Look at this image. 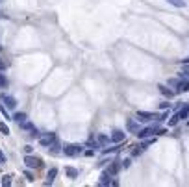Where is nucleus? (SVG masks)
<instances>
[{"label": "nucleus", "instance_id": "nucleus-1", "mask_svg": "<svg viewBox=\"0 0 189 187\" xmlns=\"http://www.w3.org/2000/svg\"><path fill=\"white\" fill-rule=\"evenodd\" d=\"M159 121V115L152 111H137V122H150V121Z\"/></svg>", "mask_w": 189, "mask_h": 187}, {"label": "nucleus", "instance_id": "nucleus-2", "mask_svg": "<svg viewBox=\"0 0 189 187\" xmlns=\"http://www.w3.org/2000/svg\"><path fill=\"white\" fill-rule=\"evenodd\" d=\"M24 165H26L28 169H39V167H43V161H41V157H35V156H32V154H26V156H24Z\"/></svg>", "mask_w": 189, "mask_h": 187}, {"label": "nucleus", "instance_id": "nucleus-3", "mask_svg": "<svg viewBox=\"0 0 189 187\" xmlns=\"http://www.w3.org/2000/svg\"><path fill=\"white\" fill-rule=\"evenodd\" d=\"M63 154L69 156V157L80 156V154H82V146H80V145H65V146H63Z\"/></svg>", "mask_w": 189, "mask_h": 187}, {"label": "nucleus", "instance_id": "nucleus-4", "mask_svg": "<svg viewBox=\"0 0 189 187\" xmlns=\"http://www.w3.org/2000/svg\"><path fill=\"white\" fill-rule=\"evenodd\" d=\"M56 139H58V137H56V133H54V132H48V133H45V135H41V137H39V143H41L43 146H50V145L56 141Z\"/></svg>", "mask_w": 189, "mask_h": 187}, {"label": "nucleus", "instance_id": "nucleus-5", "mask_svg": "<svg viewBox=\"0 0 189 187\" xmlns=\"http://www.w3.org/2000/svg\"><path fill=\"white\" fill-rule=\"evenodd\" d=\"M121 169H123V161H121V159H115L111 165L108 167V171H106V172H108L109 176H117V172H119Z\"/></svg>", "mask_w": 189, "mask_h": 187}, {"label": "nucleus", "instance_id": "nucleus-6", "mask_svg": "<svg viewBox=\"0 0 189 187\" xmlns=\"http://www.w3.org/2000/svg\"><path fill=\"white\" fill-rule=\"evenodd\" d=\"M176 91V95H182V93H185V91H189V78H182L180 82H178V85L174 87Z\"/></svg>", "mask_w": 189, "mask_h": 187}, {"label": "nucleus", "instance_id": "nucleus-7", "mask_svg": "<svg viewBox=\"0 0 189 187\" xmlns=\"http://www.w3.org/2000/svg\"><path fill=\"white\" fill-rule=\"evenodd\" d=\"M124 137H126V133H124L123 130H115V132L111 133V137H109V141H111V143H123Z\"/></svg>", "mask_w": 189, "mask_h": 187}, {"label": "nucleus", "instance_id": "nucleus-8", "mask_svg": "<svg viewBox=\"0 0 189 187\" xmlns=\"http://www.w3.org/2000/svg\"><path fill=\"white\" fill-rule=\"evenodd\" d=\"M2 102H4V104L9 108V109H13V108L17 106V100H15L11 95H6V93H2Z\"/></svg>", "mask_w": 189, "mask_h": 187}, {"label": "nucleus", "instance_id": "nucleus-9", "mask_svg": "<svg viewBox=\"0 0 189 187\" xmlns=\"http://www.w3.org/2000/svg\"><path fill=\"white\" fill-rule=\"evenodd\" d=\"M126 128H128V132H132V133H137V132H139V124H137L134 119H128V121H126Z\"/></svg>", "mask_w": 189, "mask_h": 187}, {"label": "nucleus", "instance_id": "nucleus-10", "mask_svg": "<svg viewBox=\"0 0 189 187\" xmlns=\"http://www.w3.org/2000/svg\"><path fill=\"white\" fill-rule=\"evenodd\" d=\"M152 133H154V132H152V128L148 126V128H143V130H139L135 135H137L139 139H147V137H148V135H152Z\"/></svg>", "mask_w": 189, "mask_h": 187}, {"label": "nucleus", "instance_id": "nucleus-11", "mask_svg": "<svg viewBox=\"0 0 189 187\" xmlns=\"http://www.w3.org/2000/svg\"><path fill=\"white\" fill-rule=\"evenodd\" d=\"M158 89H159L161 95H163V97H167V98H173V97H174V91H171L169 87H165V85H159Z\"/></svg>", "mask_w": 189, "mask_h": 187}, {"label": "nucleus", "instance_id": "nucleus-12", "mask_svg": "<svg viewBox=\"0 0 189 187\" xmlns=\"http://www.w3.org/2000/svg\"><path fill=\"white\" fill-rule=\"evenodd\" d=\"M97 141H98V145H100V146H106V145L109 143V137H108V135H104V133H98V135H97Z\"/></svg>", "mask_w": 189, "mask_h": 187}, {"label": "nucleus", "instance_id": "nucleus-13", "mask_svg": "<svg viewBox=\"0 0 189 187\" xmlns=\"http://www.w3.org/2000/svg\"><path fill=\"white\" fill-rule=\"evenodd\" d=\"M56 174H58V169H50V171H48V174H46V185L52 183V182L56 180Z\"/></svg>", "mask_w": 189, "mask_h": 187}, {"label": "nucleus", "instance_id": "nucleus-14", "mask_svg": "<svg viewBox=\"0 0 189 187\" xmlns=\"http://www.w3.org/2000/svg\"><path fill=\"white\" fill-rule=\"evenodd\" d=\"M178 115H180V119H187V117H189V104L182 106L180 111H178Z\"/></svg>", "mask_w": 189, "mask_h": 187}, {"label": "nucleus", "instance_id": "nucleus-15", "mask_svg": "<svg viewBox=\"0 0 189 187\" xmlns=\"http://www.w3.org/2000/svg\"><path fill=\"white\" fill-rule=\"evenodd\" d=\"M59 148H61V146H59V141H58V139H56V141H54V143H52V145L48 146V150H50V154H59V152H61Z\"/></svg>", "mask_w": 189, "mask_h": 187}, {"label": "nucleus", "instance_id": "nucleus-16", "mask_svg": "<svg viewBox=\"0 0 189 187\" xmlns=\"http://www.w3.org/2000/svg\"><path fill=\"white\" fill-rule=\"evenodd\" d=\"M65 174H67L69 178H73V180H74V178H78V174H80V172H78L76 169H73V167H67V169H65Z\"/></svg>", "mask_w": 189, "mask_h": 187}, {"label": "nucleus", "instance_id": "nucleus-17", "mask_svg": "<svg viewBox=\"0 0 189 187\" xmlns=\"http://www.w3.org/2000/svg\"><path fill=\"white\" fill-rule=\"evenodd\" d=\"M98 183H100V185H109V183H111V176H109L108 172H104V174L100 176V182H98Z\"/></svg>", "mask_w": 189, "mask_h": 187}, {"label": "nucleus", "instance_id": "nucleus-18", "mask_svg": "<svg viewBox=\"0 0 189 187\" xmlns=\"http://www.w3.org/2000/svg\"><path fill=\"white\" fill-rule=\"evenodd\" d=\"M13 121H17L19 124H22V122L26 121V113H15L13 115Z\"/></svg>", "mask_w": 189, "mask_h": 187}, {"label": "nucleus", "instance_id": "nucleus-19", "mask_svg": "<svg viewBox=\"0 0 189 187\" xmlns=\"http://www.w3.org/2000/svg\"><path fill=\"white\" fill-rule=\"evenodd\" d=\"M167 2L174 8H185V0H167Z\"/></svg>", "mask_w": 189, "mask_h": 187}, {"label": "nucleus", "instance_id": "nucleus-20", "mask_svg": "<svg viewBox=\"0 0 189 187\" xmlns=\"http://www.w3.org/2000/svg\"><path fill=\"white\" fill-rule=\"evenodd\" d=\"M180 78H189V63H185V65H184L182 72H180Z\"/></svg>", "mask_w": 189, "mask_h": 187}, {"label": "nucleus", "instance_id": "nucleus-21", "mask_svg": "<svg viewBox=\"0 0 189 187\" xmlns=\"http://www.w3.org/2000/svg\"><path fill=\"white\" fill-rule=\"evenodd\" d=\"M0 87H2V89L8 87V78H6V74H2V72H0Z\"/></svg>", "mask_w": 189, "mask_h": 187}, {"label": "nucleus", "instance_id": "nucleus-22", "mask_svg": "<svg viewBox=\"0 0 189 187\" xmlns=\"http://www.w3.org/2000/svg\"><path fill=\"white\" fill-rule=\"evenodd\" d=\"M0 183H2L4 187H6V185H11V176H9V174H4V176H2V182H0Z\"/></svg>", "mask_w": 189, "mask_h": 187}, {"label": "nucleus", "instance_id": "nucleus-23", "mask_svg": "<svg viewBox=\"0 0 189 187\" xmlns=\"http://www.w3.org/2000/svg\"><path fill=\"white\" fill-rule=\"evenodd\" d=\"M178 121H180V115L176 113V115H173V117H171V121H169V126H176V124H178Z\"/></svg>", "mask_w": 189, "mask_h": 187}, {"label": "nucleus", "instance_id": "nucleus-24", "mask_svg": "<svg viewBox=\"0 0 189 187\" xmlns=\"http://www.w3.org/2000/svg\"><path fill=\"white\" fill-rule=\"evenodd\" d=\"M0 133H4V135H9V128L6 126V122H0Z\"/></svg>", "mask_w": 189, "mask_h": 187}, {"label": "nucleus", "instance_id": "nucleus-25", "mask_svg": "<svg viewBox=\"0 0 189 187\" xmlns=\"http://www.w3.org/2000/svg\"><path fill=\"white\" fill-rule=\"evenodd\" d=\"M143 150H145V148L141 146V145H139V146H134V150H132V156H139V154H143Z\"/></svg>", "mask_w": 189, "mask_h": 187}, {"label": "nucleus", "instance_id": "nucleus-26", "mask_svg": "<svg viewBox=\"0 0 189 187\" xmlns=\"http://www.w3.org/2000/svg\"><path fill=\"white\" fill-rule=\"evenodd\" d=\"M178 82H180V80L173 78V80H169V82H167V85H169V87H176V85H178Z\"/></svg>", "mask_w": 189, "mask_h": 187}, {"label": "nucleus", "instance_id": "nucleus-27", "mask_svg": "<svg viewBox=\"0 0 189 187\" xmlns=\"http://www.w3.org/2000/svg\"><path fill=\"white\" fill-rule=\"evenodd\" d=\"M24 176H26L30 182H34V180H35V178H34V174H32V171H26V172H24Z\"/></svg>", "mask_w": 189, "mask_h": 187}, {"label": "nucleus", "instance_id": "nucleus-28", "mask_svg": "<svg viewBox=\"0 0 189 187\" xmlns=\"http://www.w3.org/2000/svg\"><path fill=\"white\" fill-rule=\"evenodd\" d=\"M130 163H132V161H130V157L123 159V167H124V169H128V167H130Z\"/></svg>", "mask_w": 189, "mask_h": 187}, {"label": "nucleus", "instance_id": "nucleus-29", "mask_svg": "<svg viewBox=\"0 0 189 187\" xmlns=\"http://www.w3.org/2000/svg\"><path fill=\"white\" fill-rule=\"evenodd\" d=\"M0 111H2V115L6 117V119H9V115H8V111H6V108H4L2 104H0Z\"/></svg>", "mask_w": 189, "mask_h": 187}, {"label": "nucleus", "instance_id": "nucleus-30", "mask_svg": "<svg viewBox=\"0 0 189 187\" xmlns=\"http://www.w3.org/2000/svg\"><path fill=\"white\" fill-rule=\"evenodd\" d=\"M24 152H26V154H32V152H34V146L26 145V146H24Z\"/></svg>", "mask_w": 189, "mask_h": 187}, {"label": "nucleus", "instance_id": "nucleus-31", "mask_svg": "<svg viewBox=\"0 0 189 187\" xmlns=\"http://www.w3.org/2000/svg\"><path fill=\"white\" fill-rule=\"evenodd\" d=\"M169 106H171V104H169V102H161V104H159V108H161V109H167V108H169Z\"/></svg>", "mask_w": 189, "mask_h": 187}, {"label": "nucleus", "instance_id": "nucleus-32", "mask_svg": "<svg viewBox=\"0 0 189 187\" xmlns=\"http://www.w3.org/2000/svg\"><path fill=\"white\" fill-rule=\"evenodd\" d=\"M0 163H6V156H4L2 150H0Z\"/></svg>", "mask_w": 189, "mask_h": 187}, {"label": "nucleus", "instance_id": "nucleus-33", "mask_svg": "<svg viewBox=\"0 0 189 187\" xmlns=\"http://www.w3.org/2000/svg\"><path fill=\"white\" fill-rule=\"evenodd\" d=\"M167 117H169V111H165L161 117H159V121H165V119H167Z\"/></svg>", "mask_w": 189, "mask_h": 187}, {"label": "nucleus", "instance_id": "nucleus-34", "mask_svg": "<svg viewBox=\"0 0 189 187\" xmlns=\"http://www.w3.org/2000/svg\"><path fill=\"white\" fill-rule=\"evenodd\" d=\"M115 150H117V148H106V150H104V154H113Z\"/></svg>", "mask_w": 189, "mask_h": 187}, {"label": "nucleus", "instance_id": "nucleus-35", "mask_svg": "<svg viewBox=\"0 0 189 187\" xmlns=\"http://www.w3.org/2000/svg\"><path fill=\"white\" fill-rule=\"evenodd\" d=\"M94 152H97V150H87V152H85V156H89V157H91V156H94Z\"/></svg>", "mask_w": 189, "mask_h": 187}, {"label": "nucleus", "instance_id": "nucleus-36", "mask_svg": "<svg viewBox=\"0 0 189 187\" xmlns=\"http://www.w3.org/2000/svg\"><path fill=\"white\" fill-rule=\"evenodd\" d=\"M6 67H8V65H6L4 61H0V71H2V69H6Z\"/></svg>", "mask_w": 189, "mask_h": 187}, {"label": "nucleus", "instance_id": "nucleus-37", "mask_svg": "<svg viewBox=\"0 0 189 187\" xmlns=\"http://www.w3.org/2000/svg\"><path fill=\"white\" fill-rule=\"evenodd\" d=\"M185 63H189V58H185V59H184V65H185Z\"/></svg>", "mask_w": 189, "mask_h": 187}, {"label": "nucleus", "instance_id": "nucleus-38", "mask_svg": "<svg viewBox=\"0 0 189 187\" xmlns=\"http://www.w3.org/2000/svg\"><path fill=\"white\" fill-rule=\"evenodd\" d=\"M0 2H2V0H0Z\"/></svg>", "mask_w": 189, "mask_h": 187}, {"label": "nucleus", "instance_id": "nucleus-39", "mask_svg": "<svg viewBox=\"0 0 189 187\" xmlns=\"http://www.w3.org/2000/svg\"><path fill=\"white\" fill-rule=\"evenodd\" d=\"M0 50H2V48H0Z\"/></svg>", "mask_w": 189, "mask_h": 187}]
</instances>
